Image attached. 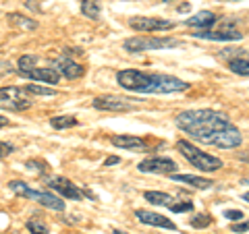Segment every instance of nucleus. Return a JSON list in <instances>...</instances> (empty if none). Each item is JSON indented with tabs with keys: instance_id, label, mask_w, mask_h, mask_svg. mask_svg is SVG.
Segmentation results:
<instances>
[{
	"instance_id": "obj_1",
	"label": "nucleus",
	"mask_w": 249,
	"mask_h": 234,
	"mask_svg": "<svg viewBox=\"0 0 249 234\" xmlns=\"http://www.w3.org/2000/svg\"><path fill=\"white\" fill-rule=\"evenodd\" d=\"M177 127L199 143L214 145L220 150H235L241 145V131L229 120L227 114L218 110H185L177 114Z\"/></svg>"
},
{
	"instance_id": "obj_2",
	"label": "nucleus",
	"mask_w": 249,
	"mask_h": 234,
	"mask_svg": "<svg viewBox=\"0 0 249 234\" xmlns=\"http://www.w3.org/2000/svg\"><path fill=\"white\" fill-rule=\"evenodd\" d=\"M116 83L123 89L133 93H175L189 89V83L173 75H160V73H142L133 68H124L116 73Z\"/></svg>"
},
{
	"instance_id": "obj_3",
	"label": "nucleus",
	"mask_w": 249,
	"mask_h": 234,
	"mask_svg": "<svg viewBox=\"0 0 249 234\" xmlns=\"http://www.w3.org/2000/svg\"><path fill=\"white\" fill-rule=\"evenodd\" d=\"M177 150L181 151L185 158L193 164V166L199 168L201 172H216V170L222 168V160L220 158H216V155H210L206 151L197 150L196 145H191L189 141H185V139L177 141Z\"/></svg>"
},
{
	"instance_id": "obj_4",
	"label": "nucleus",
	"mask_w": 249,
	"mask_h": 234,
	"mask_svg": "<svg viewBox=\"0 0 249 234\" xmlns=\"http://www.w3.org/2000/svg\"><path fill=\"white\" fill-rule=\"evenodd\" d=\"M9 189L13 193L21 195V197H27L31 201H37V203L44 205V207L54 209V212H65V201H60L56 195H52L48 191H36V189H31V186H27L25 183H21V181H11Z\"/></svg>"
},
{
	"instance_id": "obj_5",
	"label": "nucleus",
	"mask_w": 249,
	"mask_h": 234,
	"mask_svg": "<svg viewBox=\"0 0 249 234\" xmlns=\"http://www.w3.org/2000/svg\"><path fill=\"white\" fill-rule=\"evenodd\" d=\"M181 46V42L175 37H152V35H137L124 40L123 48L127 52H147V50H162V48H175Z\"/></svg>"
},
{
	"instance_id": "obj_6",
	"label": "nucleus",
	"mask_w": 249,
	"mask_h": 234,
	"mask_svg": "<svg viewBox=\"0 0 249 234\" xmlns=\"http://www.w3.org/2000/svg\"><path fill=\"white\" fill-rule=\"evenodd\" d=\"M29 106H31V100L25 93V89H21V87H0V108L21 112V110H27Z\"/></svg>"
},
{
	"instance_id": "obj_7",
	"label": "nucleus",
	"mask_w": 249,
	"mask_h": 234,
	"mask_svg": "<svg viewBox=\"0 0 249 234\" xmlns=\"http://www.w3.org/2000/svg\"><path fill=\"white\" fill-rule=\"evenodd\" d=\"M91 106L96 110H106V112H131L135 110L133 100L119 98V96H100L91 100Z\"/></svg>"
},
{
	"instance_id": "obj_8",
	"label": "nucleus",
	"mask_w": 249,
	"mask_h": 234,
	"mask_svg": "<svg viewBox=\"0 0 249 234\" xmlns=\"http://www.w3.org/2000/svg\"><path fill=\"white\" fill-rule=\"evenodd\" d=\"M177 162L170 158H147L143 162H139L137 170L147 174H175L177 172Z\"/></svg>"
},
{
	"instance_id": "obj_9",
	"label": "nucleus",
	"mask_w": 249,
	"mask_h": 234,
	"mask_svg": "<svg viewBox=\"0 0 249 234\" xmlns=\"http://www.w3.org/2000/svg\"><path fill=\"white\" fill-rule=\"evenodd\" d=\"M131 29L142 31V33H150V31H166L173 29L175 23L166 19H156V17H133L129 21Z\"/></svg>"
},
{
	"instance_id": "obj_10",
	"label": "nucleus",
	"mask_w": 249,
	"mask_h": 234,
	"mask_svg": "<svg viewBox=\"0 0 249 234\" xmlns=\"http://www.w3.org/2000/svg\"><path fill=\"white\" fill-rule=\"evenodd\" d=\"M48 184H50L52 191H56L60 197H65V199L81 201V197H83V191L77 189V186L71 181H69V178H65V176H54Z\"/></svg>"
},
{
	"instance_id": "obj_11",
	"label": "nucleus",
	"mask_w": 249,
	"mask_h": 234,
	"mask_svg": "<svg viewBox=\"0 0 249 234\" xmlns=\"http://www.w3.org/2000/svg\"><path fill=\"white\" fill-rule=\"evenodd\" d=\"M19 75L25 77V79L42 81V83H48V85H56L60 81V73L54 67H34V68H29L25 73H19Z\"/></svg>"
},
{
	"instance_id": "obj_12",
	"label": "nucleus",
	"mask_w": 249,
	"mask_h": 234,
	"mask_svg": "<svg viewBox=\"0 0 249 234\" xmlns=\"http://www.w3.org/2000/svg\"><path fill=\"white\" fill-rule=\"evenodd\" d=\"M135 217L142 224H147V226H158V228H166V230H177V224L173 220H168L166 216L162 214H156V212H150V209H137L135 212Z\"/></svg>"
},
{
	"instance_id": "obj_13",
	"label": "nucleus",
	"mask_w": 249,
	"mask_h": 234,
	"mask_svg": "<svg viewBox=\"0 0 249 234\" xmlns=\"http://www.w3.org/2000/svg\"><path fill=\"white\" fill-rule=\"evenodd\" d=\"M52 67L56 68L62 77H67V79H71V81L79 79V77H83V73H85V68L81 65H77V62L69 56H60L56 60H52Z\"/></svg>"
},
{
	"instance_id": "obj_14",
	"label": "nucleus",
	"mask_w": 249,
	"mask_h": 234,
	"mask_svg": "<svg viewBox=\"0 0 249 234\" xmlns=\"http://www.w3.org/2000/svg\"><path fill=\"white\" fill-rule=\"evenodd\" d=\"M193 37H197V40H212V42H235V40H243V35L235 31L232 27H224L222 31H196Z\"/></svg>"
},
{
	"instance_id": "obj_15",
	"label": "nucleus",
	"mask_w": 249,
	"mask_h": 234,
	"mask_svg": "<svg viewBox=\"0 0 249 234\" xmlns=\"http://www.w3.org/2000/svg\"><path fill=\"white\" fill-rule=\"evenodd\" d=\"M110 141L114 147H121V150H127V151H145L147 150V143L143 139L133 137V135H114Z\"/></svg>"
},
{
	"instance_id": "obj_16",
	"label": "nucleus",
	"mask_w": 249,
	"mask_h": 234,
	"mask_svg": "<svg viewBox=\"0 0 249 234\" xmlns=\"http://www.w3.org/2000/svg\"><path fill=\"white\" fill-rule=\"evenodd\" d=\"M216 15L214 13H210V11H201V13H196L193 17H189L185 23L189 27H193V29H199V31H206V29H210V27H214L216 25Z\"/></svg>"
},
{
	"instance_id": "obj_17",
	"label": "nucleus",
	"mask_w": 249,
	"mask_h": 234,
	"mask_svg": "<svg viewBox=\"0 0 249 234\" xmlns=\"http://www.w3.org/2000/svg\"><path fill=\"white\" fill-rule=\"evenodd\" d=\"M175 183H185V184H191L196 189H210L214 183L208 181V178H201V176H196V174H170Z\"/></svg>"
},
{
	"instance_id": "obj_18",
	"label": "nucleus",
	"mask_w": 249,
	"mask_h": 234,
	"mask_svg": "<svg viewBox=\"0 0 249 234\" xmlns=\"http://www.w3.org/2000/svg\"><path fill=\"white\" fill-rule=\"evenodd\" d=\"M143 199L150 201L152 205H162V207H170V205L177 203L173 195L162 193V191H145V193H143Z\"/></svg>"
},
{
	"instance_id": "obj_19",
	"label": "nucleus",
	"mask_w": 249,
	"mask_h": 234,
	"mask_svg": "<svg viewBox=\"0 0 249 234\" xmlns=\"http://www.w3.org/2000/svg\"><path fill=\"white\" fill-rule=\"evenodd\" d=\"M6 21H9L11 25L19 27V29H27V31L37 29V21L29 19V17H25V15H21V13H9L6 15Z\"/></svg>"
},
{
	"instance_id": "obj_20",
	"label": "nucleus",
	"mask_w": 249,
	"mask_h": 234,
	"mask_svg": "<svg viewBox=\"0 0 249 234\" xmlns=\"http://www.w3.org/2000/svg\"><path fill=\"white\" fill-rule=\"evenodd\" d=\"M229 68L235 75L241 77H249V58L247 56H237V58H231L229 60Z\"/></svg>"
},
{
	"instance_id": "obj_21",
	"label": "nucleus",
	"mask_w": 249,
	"mask_h": 234,
	"mask_svg": "<svg viewBox=\"0 0 249 234\" xmlns=\"http://www.w3.org/2000/svg\"><path fill=\"white\" fill-rule=\"evenodd\" d=\"M77 124H79V120H77L75 116H52V118H50V127L58 129V131L73 129V127H77Z\"/></svg>"
},
{
	"instance_id": "obj_22",
	"label": "nucleus",
	"mask_w": 249,
	"mask_h": 234,
	"mask_svg": "<svg viewBox=\"0 0 249 234\" xmlns=\"http://www.w3.org/2000/svg\"><path fill=\"white\" fill-rule=\"evenodd\" d=\"M81 13L88 19H98L100 17V4H98V0H83V2H81Z\"/></svg>"
},
{
	"instance_id": "obj_23",
	"label": "nucleus",
	"mask_w": 249,
	"mask_h": 234,
	"mask_svg": "<svg viewBox=\"0 0 249 234\" xmlns=\"http://www.w3.org/2000/svg\"><path fill=\"white\" fill-rule=\"evenodd\" d=\"M37 58L36 54H25V56H21L19 58V71L17 73H25V71H29V68H34V67H37Z\"/></svg>"
},
{
	"instance_id": "obj_24",
	"label": "nucleus",
	"mask_w": 249,
	"mask_h": 234,
	"mask_svg": "<svg viewBox=\"0 0 249 234\" xmlns=\"http://www.w3.org/2000/svg\"><path fill=\"white\" fill-rule=\"evenodd\" d=\"M212 224V216L210 214H197L196 217H191V226L193 228H206Z\"/></svg>"
},
{
	"instance_id": "obj_25",
	"label": "nucleus",
	"mask_w": 249,
	"mask_h": 234,
	"mask_svg": "<svg viewBox=\"0 0 249 234\" xmlns=\"http://www.w3.org/2000/svg\"><path fill=\"white\" fill-rule=\"evenodd\" d=\"M25 91L27 93H34V96H56V91H54V89L42 87V85H27Z\"/></svg>"
},
{
	"instance_id": "obj_26",
	"label": "nucleus",
	"mask_w": 249,
	"mask_h": 234,
	"mask_svg": "<svg viewBox=\"0 0 249 234\" xmlns=\"http://www.w3.org/2000/svg\"><path fill=\"white\" fill-rule=\"evenodd\" d=\"M27 230H29V234H48L46 224H42L40 220H29L27 222Z\"/></svg>"
},
{
	"instance_id": "obj_27",
	"label": "nucleus",
	"mask_w": 249,
	"mask_h": 234,
	"mask_svg": "<svg viewBox=\"0 0 249 234\" xmlns=\"http://www.w3.org/2000/svg\"><path fill=\"white\" fill-rule=\"evenodd\" d=\"M168 209H170V212H175V214L193 212V203H191V201H185V203H175V205H170Z\"/></svg>"
},
{
	"instance_id": "obj_28",
	"label": "nucleus",
	"mask_w": 249,
	"mask_h": 234,
	"mask_svg": "<svg viewBox=\"0 0 249 234\" xmlns=\"http://www.w3.org/2000/svg\"><path fill=\"white\" fill-rule=\"evenodd\" d=\"M224 217H229L232 222H241L245 216H243V212H239V209H227V212H224Z\"/></svg>"
},
{
	"instance_id": "obj_29",
	"label": "nucleus",
	"mask_w": 249,
	"mask_h": 234,
	"mask_svg": "<svg viewBox=\"0 0 249 234\" xmlns=\"http://www.w3.org/2000/svg\"><path fill=\"white\" fill-rule=\"evenodd\" d=\"M231 230H232V232H237V234L249 232V220H247V222L241 220V222H237V224H232V226H231Z\"/></svg>"
},
{
	"instance_id": "obj_30",
	"label": "nucleus",
	"mask_w": 249,
	"mask_h": 234,
	"mask_svg": "<svg viewBox=\"0 0 249 234\" xmlns=\"http://www.w3.org/2000/svg\"><path fill=\"white\" fill-rule=\"evenodd\" d=\"M15 73V68L9 60H0V77H4V75H11Z\"/></svg>"
},
{
	"instance_id": "obj_31",
	"label": "nucleus",
	"mask_w": 249,
	"mask_h": 234,
	"mask_svg": "<svg viewBox=\"0 0 249 234\" xmlns=\"http://www.w3.org/2000/svg\"><path fill=\"white\" fill-rule=\"evenodd\" d=\"M13 151V145H9V143H0V158H4L6 153H11Z\"/></svg>"
},
{
	"instance_id": "obj_32",
	"label": "nucleus",
	"mask_w": 249,
	"mask_h": 234,
	"mask_svg": "<svg viewBox=\"0 0 249 234\" xmlns=\"http://www.w3.org/2000/svg\"><path fill=\"white\" fill-rule=\"evenodd\" d=\"M112 164H119V158H114V155H112V158H108L104 162V166H112Z\"/></svg>"
},
{
	"instance_id": "obj_33",
	"label": "nucleus",
	"mask_w": 249,
	"mask_h": 234,
	"mask_svg": "<svg viewBox=\"0 0 249 234\" xmlns=\"http://www.w3.org/2000/svg\"><path fill=\"white\" fill-rule=\"evenodd\" d=\"M6 124H9V118H4V116H0V129L6 127Z\"/></svg>"
},
{
	"instance_id": "obj_34",
	"label": "nucleus",
	"mask_w": 249,
	"mask_h": 234,
	"mask_svg": "<svg viewBox=\"0 0 249 234\" xmlns=\"http://www.w3.org/2000/svg\"><path fill=\"white\" fill-rule=\"evenodd\" d=\"M112 234H127V232H123V230H112Z\"/></svg>"
},
{
	"instance_id": "obj_35",
	"label": "nucleus",
	"mask_w": 249,
	"mask_h": 234,
	"mask_svg": "<svg viewBox=\"0 0 249 234\" xmlns=\"http://www.w3.org/2000/svg\"><path fill=\"white\" fill-rule=\"evenodd\" d=\"M243 201H249V193H245V195H243Z\"/></svg>"
},
{
	"instance_id": "obj_36",
	"label": "nucleus",
	"mask_w": 249,
	"mask_h": 234,
	"mask_svg": "<svg viewBox=\"0 0 249 234\" xmlns=\"http://www.w3.org/2000/svg\"><path fill=\"white\" fill-rule=\"evenodd\" d=\"M164 2H173V0H164Z\"/></svg>"
},
{
	"instance_id": "obj_37",
	"label": "nucleus",
	"mask_w": 249,
	"mask_h": 234,
	"mask_svg": "<svg viewBox=\"0 0 249 234\" xmlns=\"http://www.w3.org/2000/svg\"><path fill=\"white\" fill-rule=\"evenodd\" d=\"M235 2H239V0H235Z\"/></svg>"
}]
</instances>
